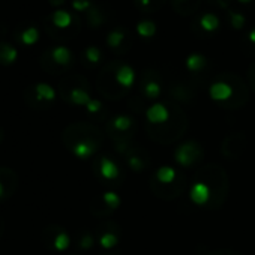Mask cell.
<instances>
[{
    "instance_id": "1",
    "label": "cell",
    "mask_w": 255,
    "mask_h": 255,
    "mask_svg": "<svg viewBox=\"0 0 255 255\" xmlns=\"http://www.w3.org/2000/svg\"><path fill=\"white\" fill-rule=\"evenodd\" d=\"M56 98V92L51 86L45 84V83H39V84H35L33 87H29L26 92H24V99L26 102L36 108V110H42L47 107V104L53 102Z\"/></svg>"
},
{
    "instance_id": "2",
    "label": "cell",
    "mask_w": 255,
    "mask_h": 255,
    "mask_svg": "<svg viewBox=\"0 0 255 255\" xmlns=\"http://www.w3.org/2000/svg\"><path fill=\"white\" fill-rule=\"evenodd\" d=\"M18 186V177L11 168H0V200L12 197Z\"/></svg>"
},
{
    "instance_id": "3",
    "label": "cell",
    "mask_w": 255,
    "mask_h": 255,
    "mask_svg": "<svg viewBox=\"0 0 255 255\" xmlns=\"http://www.w3.org/2000/svg\"><path fill=\"white\" fill-rule=\"evenodd\" d=\"M45 243L57 251H63L69 245V237L63 230L57 227H48L45 230Z\"/></svg>"
},
{
    "instance_id": "4",
    "label": "cell",
    "mask_w": 255,
    "mask_h": 255,
    "mask_svg": "<svg viewBox=\"0 0 255 255\" xmlns=\"http://www.w3.org/2000/svg\"><path fill=\"white\" fill-rule=\"evenodd\" d=\"M171 3H173V8L176 12L188 17L198 9L201 0H185V2H180V0H171Z\"/></svg>"
},
{
    "instance_id": "5",
    "label": "cell",
    "mask_w": 255,
    "mask_h": 255,
    "mask_svg": "<svg viewBox=\"0 0 255 255\" xmlns=\"http://www.w3.org/2000/svg\"><path fill=\"white\" fill-rule=\"evenodd\" d=\"M74 20H75V18H72V15H71L69 12L63 11V9H57V11L51 15V23L54 24V27H57V29H60V30L68 29V27L72 24Z\"/></svg>"
},
{
    "instance_id": "6",
    "label": "cell",
    "mask_w": 255,
    "mask_h": 255,
    "mask_svg": "<svg viewBox=\"0 0 255 255\" xmlns=\"http://www.w3.org/2000/svg\"><path fill=\"white\" fill-rule=\"evenodd\" d=\"M18 51L15 47H12L8 42H0V63L2 65H11L17 60Z\"/></svg>"
},
{
    "instance_id": "7",
    "label": "cell",
    "mask_w": 255,
    "mask_h": 255,
    "mask_svg": "<svg viewBox=\"0 0 255 255\" xmlns=\"http://www.w3.org/2000/svg\"><path fill=\"white\" fill-rule=\"evenodd\" d=\"M104 21H105V15L102 14L101 8H98V6L93 5L87 11V24L95 29V27H99L101 24H104Z\"/></svg>"
},
{
    "instance_id": "8",
    "label": "cell",
    "mask_w": 255,
    "mask_h": 255,
    "mask_svg": "<svg viewBox=\"0 0 255 255\" xmlns=\"http://www.w3.org/2000/svg\"><path fill=\"white\" fill-rule=\"evenodd\" d=\"M125 38H126V30L122 29V27H119V29H114L113 32L108 33V36H107V44H108V47H111V48H119V47L123 44Z\"/></svg>"
},
{
    "instance_id": "9",
    "label": "cell",
    "mask_w": 255,
    "mask_h": 255,
    "mask_svg": "<svg viewBox=\"0 0 255 255\" xmlns=\"http://www.w3.org/2000/svg\"><path fill=\"white\" fill-rule=\"evenodd\" d=\"M200 26L203 30L206 32H215L218 27H219V20L215 14H204L201 18H200Z\"/></svg>"
},
{
    "instance_id": "10",
    "label": "cell",
    "mask_w": 255,
    "mask_h": 255,
    "mask_svg": "<svg viewBox=\"0 0 255 255\" xmlns=\"http://www.w3.org/2000/svg\"><path fill=\"white\" fill-rule=\"evenodd\" d=\"M132 80H134V72H132V69L129 66L123 65V66L119 68V71H117V81L120 84L129 86L132 83Z\"/></svg>"
},
{
    "instance_id": "11",
    "label": "cell",
    "mask_w": 255,
    "mask_h": 255,
    "mask_svg": "<svg viewBox=\"0 0 255 255\" xmlns=\"http://www.w3.org/2000/svg\"><path fill=\"white\" fill-rule=\"evenodd\" d=\"M137 32H138V35H141L144 38L153 36L156 32V24L150 20H143L137 24Z\"/></svg>"
},
{
    "instance_id": "12",
    "label": "cell",
    "mask_w": 255,
    "mask_h": 255,
    "mask_svg": "<svg viewBox=\"0 0 255 255\" xmlns=\"http://www.w3.org/2000/svg\"><path fill=\"white\" fill-rule=\"evenodd\" d=\"M20 39L24 45H33L39 39V32L35 27H29L20 35Z\"/></svg>"
},
{
    "instance_id": "13",
    "label": "cell",
    "mask_w": 255,
    "mask_h": 255,
    "mask_svg": "<svg viewBox=\"0 0 255 255\" xmlns=\"http://www.w3.org/2000/svg\"><path fill=\"white\" fill-rule=\"evenodd\" d=\"M228 17H230V23L231 26L236 29V30H240L243 26H245V17L239 12H234V11H230L228 12Z\"/></svg>"
},
{
    "instance_id": "14",
    "label": "cell",
    "mask_w": 255,
    "mask_h": 255,
    "mask_svg": "<svg viewBox=\"0 0 255 255\" xmlns=\"http://www.w3.org/2000/svg\"><path fill=\"white\" fill-rule=\"evenodd\" d=\"M203 65H204V57H203V56H200V54H192V56H189V59H188V66H189V69L197 71V69H200Z\"/></svg>"
},
{
    "instance_id": "15",
    "label": "cell",
    "mask_w": 255,
    "mask_h": 255,
    "mask_svg": "<svg viewBox=\"0 0 255 255\" xmlns=\"http://www.w3.org/2000/svg\"><path fill=\"white\" fill-rule=\"evenodd\" d=\"M93 6L92 0H72V8L75 11H89Z\"/></svg>"
},
{
    "instance_id": "16",
    "label": "cell",
    "mask_w": 255,
    "mask_h": 255,
    "mask_svg": "<svg viewBox=\"0 0 255 255\" xmlns=\"http://www.w3.org/2000/svg\"><path fill=\"white\" fill-rule=\"evenodd\" d=\"M86 59L92 63H96L101 59V51L96 47H89L86 50Z\"/></svg>"
},
{
    "instance_id": "17",
    "label": "cell",
    "mask_w": 255,
    "mask_h": 255,
    "mask_svg": "<svg viewBox=\"0 0 255 255\" xmlns=\"http://www.w3.org/2000/svg\"><path fill=\"white\" fill-rule=\"evenodd\" d=\"M50 3H51L53 6L59 8V6H62V5L65 3V0H50Z\"/></svg>"
},
{
    "instance_id": "18",
    "label": "cell",
    "mask_w": 255,
    "mask_h": 255,
    "mask_svg": "<svg viewBox=\"0 0 255 255\" xmlns=\"http://www.w3.org/2000/svg\"><path fill=\"white\" fill-rule=\"evenodd\" d=\"M249 42L252 44V45H255V29H252L251 32H249Z\"/></svg>"
},
{
    "instance_id": "19",
    "label": "cell",
    "mask_w": 255,
    "mask_h": 255,
    "mask_svg": "<svg viewBox=\"0 0 255 255\" xmlns=\"http://www.w3.org/2000/svg\"><path fill=\"white\" fill-rule=\"evenodd\" d=\"M138 2H140L144 8H147V6L150 5V0H138Z\"/></svg>"
},
{
    "instance_id": "20",
    "label": "cell",
    "mask_w": 255,
    "mask_h": 255,
    "mask_svg": "<svg viewBox=\"0 0 255 255\" xmlns=\"http://www.w3.org/2000/svg\"><path fill=\"white\" fill-rule=\"evenodd\" d=\"M3 227H5V224H3V219H2V218H0V234H2V233H3Z\"/></svg>"
},
{
    "instance_id": "21",
    "label": "cell",
    "mask_w": 255,
    "mask_h": 255,
    "mask_svg": "<svg viewBox=\"0 0 255 255\" xmlns=\"http://www.w3.org/2000/svg\"><path fill=\"white\" fill-rule=\"evenodd\" d=\"M2 141H3V131L0 129V143H2Z\"/></svg>"
},
{
    "instance_id": "22",
    "label": "cell",
    "mask_w": 255,
    "mask_h": 255,
    "mask_svg": "<svg viewBox=\"0 0 255 255\" xmlns=\"http://www.w3.org/2000/svg\"><path fill=\"white\" fill-rule=\"evenodd\" d=\"M239 2H242V3H249V2H252V0H239Z\"/></svg>"
},
{
    "instance_id": "23",
    "label": "cell",
    "mask_w": 255,
    "mask_h": 255,
    "mask_svg": "<svg viewBox=\"0 0 255 255\" xmlns=\"http://www.w3.org/2000/svg\"><path fill=\"white\" fill-rule=\"evenodd\" d=\"M180 2H185V0H180Z\"/></svg>"
}]
</instances>
